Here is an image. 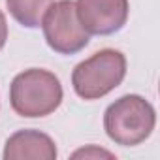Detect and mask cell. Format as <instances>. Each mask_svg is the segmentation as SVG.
<instances>
[{"label":"cell","mask_w":160,"mask_h":160,"mask_svg":"<svg viewBox=\"0 0 160 160\" xmlns=\"http://www.w3.org/2000/svg\"><path fill=\"white\" fill-rule=\"evenodd\" d=\"M62 102L58 77L42 68H30L15 75L10 87L12 109L27 119L47 117Z\"/></svg>","instance_id":"6da1fadb"},{"label":"cell","mask_w":160,"mask_h":160,"mask_svg":"<svg viewBox=\"0 0 160 160\" xmlns=\"http://www.w3.org/2000/svg\"><path fill=\"white\" fill-rule=\"evenodd\" d=\"M154 108L138 94H126L115 100L104 113V128L111 141L122 147L143 143L154 130Z\"/></svg>","instance_id":"7a4b0ae2"},{"label":"cell","mask_w":160,"mask_h":160,"mask_svg":"<svg viewBox=\"0 0 160 160\" xmlns=\"http://www.w3.org/2000/svg\"><path fill=\"white\" fill-rule=\"evenodd\" d=\"M126 75V58L117 49H102L79 62L72 72V85L79 98L98 100L117 89Z\"/></svg>","instance_id":"3957f363"},{"label":"cell","mask_w":160,"mask_h":160,"mask_svg":"<svg viewBox=\"0 0 160 160\" xmlns=\"http://www.w3.org/2000/svg\"><path fill=\"white\" fill-rule=\"evenodd\" d=\"M47 45L60 55H75L89 43V32L83 28L73 0L51 4L42 21Z\"/></svg>","instance_id":"277c9868"},{"label":"cell","mask_w":160,"mask_h":160,"mask_svg":"<svg viewBox=\"0 0 160 160\" xmlns=\"http://www.w3.org/2000/svg\"><path fill=\"white\" fill-rule=\"evenodd\" d=\"M75 8L83 28L96 36L119 32L128 19V0H77Z\"/></svg>","instance_id":"5b68a950"},{"label":"cell","mask_w":160,"mask_h":160,"mask_svg":"<svg viewBox=\"0 0 160 160\" xmlns=\"http://www.w3.org/2000/svg\"><path fill=\"white\" fill-rule=\"evenodd\" d=\"M55 160V141L40 130H19L4 145V160Z\"/></svg>","instance_id":"8992f818"},{"label":"cell","mask_w":160,"mask_h":160,"mask_svg":"<svg viewBox=\"0 0 160 160\" xmlns=\"http://www.w3.org/2000/svg\"><path fill=\"white\" fill-rule=\"evenodd\" d=\"M51 4L53 0H6L12 17L27 28H38Z\"/></svg>","instance_id":"52a82bcc"},{"label":"cell","mask_w":160,"mask_h":160,"mask_svg":"<svg viewBox=\"0 0 160 160\" xmlns=\"http://www.w3.org/2000/svg\"><path fill=\"white\" fill-rule=\"evenodd\" d=\"M8 40V23H6V15L0 12V49L6 45Z\"/></svg>","instance_id":"ba28073f"},{"label":"cell","mask_w":160,"mask_h":160,"mask_svg":"<svg viewBox=\"0 0 160 160\" xmlns=\"http://www.w3.org/2000/svg\"><path fill=\"white\" fill-rule=\"evenodd\" d=\"M89 154H94V156H109V158L113 156L111 152H108V151H102V149H100V151H98V149H87V151L83 149V151H77V152H73V156H89Z\"/></svg>","instance_id":"9c48e42d"}]
</instances>
